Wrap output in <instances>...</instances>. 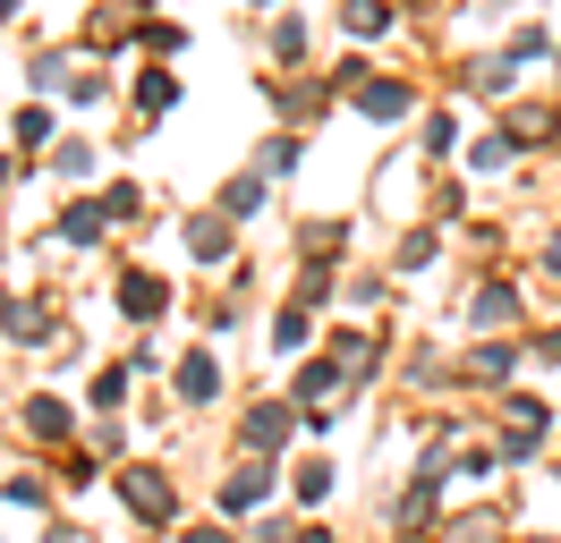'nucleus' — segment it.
I'll list each match as a JSON object with an SVG mask.
<instances>
[{
	"mask_svg": "<svg viewBox=\"0 0 561 543\" xmlns=\"http://www.w3.org/2000/svg\"><path fill=\"white\" fill-rule=\"evenodd\" d=\"M119 501L137 509L145 527H171V518H179V493H171V475H162V467H145V459H137V467H119Z\"/></svg>",
	"mask_w": 561,
	"mask_h": 543,
	"instance_id": "obj_1",
	"label": "nucleus"
},
{
	"mask_svg": "<svg viewBox=\"0 0 561 543\" xmlns=\"http://www.w3.org/2000/svg\"><path fill=\"white\" fill-rule=\"evenodd\" d=\"M289 434H298L289 400H255V407L239 416V441H247V459H273V450H289Z\"/></svg>",
	"mask_w": 561,
	"mask_h": 543,
	"instance_id": "obj_2",
	"label": "nucleus"
},
{
	"mask_svg": "<svg viewBox=\"0 0 561 543\" xmlns=\"http://www.w3.org/2000/svg\"><path fill=\"white\" fill-rule=\"evenodd\" d=\"M545 425H553V407H545V400H502V459H536Z\"/></svg>",
	"mask_w": 561,
	"mask_h": 543,
	"instance_id": "obj_3",
	"label": "nucleus"
},
{
	"mask_svg": "<svg viewBox=\"0 0 561 543\" xmlns=\"http://www.w3.org/2000/svg\"><path fill=\"white\" fill-rule=\"evenodd\" d=\"M162 305H171V280H162V272H145V264L119 272V314H128V323H153Z\"/></svg>",
	"mask_w": 561,
	"mask_h": 543,
	"instance_id": "obj_4",
	"label": "nucleus"
},
{
	"mask_svg": "<svg viewBox=\"0 0 561 543\" xmlns=\"http://www.w3.org/2000/svg\"><path fill=\"white\" fill-rule=\"evenodd\" d=\"M273 501V459H247L239 475H221V509H264Z\"/></svg>",
	"mask_w": 561,
	"mask_h": 543,
	"instance_id": "obj_5",
	"label": "nucleus"
},
{
	"mask_svg": "<svg viewBox=\"0 0 561 543\" xmlns=\"http://www.w3.org/2000/svg\"><path fill=\"white\" fill-rule=\"evenodd\" d=\"M213 391H221V357H213V348H187V357H179V407H205Z\"/></svg>",
	"mask_w": 561,
	"mask_h": 543,
	"instance_id": "obj_6",
	"label": "nucleus"
},
{
	"mask_svg": "<svg viewBox=\"0 0 561 543\" xmlns=\"http://www.w3.org/2000/svg\"><path fill=\"white\" fill-rule=\"evenodd\" d=\"M0 332L18 339V348H43V339H51V305L43 298H9L0 305Z\"/></svg>",
	"mask_w": 561,
	"mask_h": 543,
	"instance_id": "obj_7",
	"label": "nucleus"
},
{
	"mask_svg": "<svg viewBox=\"0 0 561 543\" xmlns=\"http://www.w3.org/2000/svg\"><path fill=\"white\" fill-rule=\"evenodd\" d=\"M443 475H451L443 459H434V467H417V484L391 501V518H400V527H425V518H434V501H443Z\"/></svg>",
	"mask_w": 561,
	"mask_h": 543,
	"instance_id": "obj_8",
	"label": "nucleus"
},
{
	"mask_svg": "<svg viewBox=\"0 0 561 543\" xmlns=\"http://www.w3.org/2000/svg\"><path fill=\"white\" fill-rule=\"evenodd\" d=\"M18 416H26V434H35V441H69V434H77L69 400H51V391H35V400L18 407Z\"/></svg>",
	"mask_w": 561,
	"mask_h": 543,
	"instance_id": "obj_9",
	"label": "nucleus"
},
{
	"mask_svg": "<svg viewBox=\"0 0 561 543\" xmlns=\"http://www.w3.org/2000/svg\"><path fill=\"white\" fill-rule=\"evenodd\" d=\"M332 366L350 373V382H366V373L383 366V348H375V332H332Z\"/></svg>",
	"mask_w": 561,
	"mask_h": 543,
	"instance_id": "obj_10",
	"label": "nucleus"
},
{
	"mask_svg": "<svg viewBox=\"0 0 561 543\" xmlns=\"http://www.w3.org/2000/svg\"><path fill=\"white\" fill-rule=\"evenodd\" d=\"M511 314H519V289H511V280L468 289V323H477V332H485V323H511Z\"/></svg>",
	"mask_w": 561,
	"mask_h": 543,
	"instance_id": "obj_11",
	"label": "nucleus"
},
{
	"mask_svg": "<svg viewBox=\"0 0 561 543\" xmlns=\"http://www.w3.org/2000/svg\"><path fill=\"white\" fill-rule=\"evenodd\" d=\"M409 85H400V77H366V85H357V111H366V119H400V111H409Z\"/></svg>",
	"mask_w": 561,
	"mask_h": 543,
	"instance_id": "obj_12",
	"label": "nucleus"
},
{
	"mask_svg": "<svg viewBox=\"0 0 561 543\" xmlns=\"http://www.w3.org/2000/svg\"><path fill=\"white\" fill-rule=\"evenodd\" d=\"M187 255H196V264H221V255H230V221H221V212H196V221H187Z\"/></svg>",
	"mask_w": 561,
	"mask_h": 543,
	"instance_id": "obj_13",
	"label": "nucleus"
},
{
	"mask_svg": "<svg viewBox=\"0 0 561 543\" xmlns=\"http://www.w3.org/2000/svg\"><path fill=\"white\" fill-rule=\"evenodd\" d=\"M255 212H264V170H247V178L221 187V221H255Z\"/></svg>",
	"mask_w": 561,
	"mask_h": 543,
	"instance_id": "obj_14",
	"label": "nucleus"
},
{
	"mask_svg": "<svg viewBox=\"0 0 561 543\" xmlns=\"http://www.w3.org/2000/svg\"><path fill=\"white\" fill-rule=\"evenodd\" d=\"M171 102H179V77H171V68H145V77H137V119H162Z\"/></svg>",
	"mask_w": 561,
	"mask_h": 543,
	"instance_id": "obj_15",
	"label": "nucleus"
},
{
	"mask_svg": "<svg viewBox=\"0 0 561 543\" xmlns=\"http://www.w3.org/2000/svg\"><path fill=\"white\" fill-rule=\"evenodd\" d=\"M289 493H298L307 509H323V501H332V459H298V475H289Z\"/></svg>",
	"mask_w": 561,
	"mask_h": 543,
	"instance_id": "obj_16",
	"label": "nucleus"
},
{
	"mask_svg": "<svg viewBox=\"0 0 561 543\" xmlns=\"http://www.w3.org/2000/svg\"><path fill=\"white\" fill-rule=\"evenodd\" d=\"M103 204H69V212H60V238H69V246H94V238H103Z\"/></svg>",
	"mask_w": 561,
	"mask_h": 543,
	"instance_id": "obj_17",
	"label": "nucleus"
},
{
	"mask_svg": "<svg viewBox=\"0 0 561 543\" xmlns=\"http://www.w3.org/2000/svg\"><path fill=\"white\" fill-rule=\"evenodd\" d=\"M307 348V305H280L273 314V357H298Z\"/></svg>",
	"mask_w": 561,
	"mask_h": 543,
	"instance_id": "obj_18",
	"label": "nucleus"
},
{
	"mask_svg": "<svg viewBox=\"0 0 561 543\" xmlns=\"http://www.w3.org/2000/svg\"><path fill=\"white\" fill-rule=\"evenodd\" d=\"M468 366H477V382H511V373H519V348H502V339H493V348H477Z\"/></svg>",
	"mask_w": 561,
	"mask_h": 543,
	"instance_id": "obj_19",
	"label": "nucleus"
},
{
	"mask_svg": "<svg viewBox=\"0 0 561 543\" xmlns=\"http://www.w3.org/2000/svg\"><path fill=\"white\" fill-rule=\"evenodd\" d=\"M341 26H350V34H383L391 9H383V0H341Z\"/></svg>",
	"mask_w": 561,
	"mask_h": 543,
	"instance_id": "obj_20",
	"label": "nucleus"
},
{
	"mask_svg": "<svg viewBox=\"0 0 561 543\" xmlns=\"http://www.w3.org/2000/svg\"><path fill=\"white\" fill-rule=\"evenodd\" d=\"M553 136H561L553 111H519V119H511V145H553Z\"/></svg>",
	"mask_w": 561,
	"mask_h": 543,
	"instance_id": "obj_21",
	"label": "nucleus"
},
{
	"mask_svg": "<svg viewBox=\"0 0 561 543\" xmlns=\"http://www.w3.org/2000/svg\"><path fill=\"white\" fill-rule=\"evenodd\" d=\"M0 501H9V509H43V501H51V484H35V475H9V484H0Z\"/></svg>",
	"mask_w": 561,
	"mask_h": 543,
	"instance_id": "obj_22",
	"label": "nucleus"
},
{
	"mask_svg": "<svg viewBox=\"0 0 561 543\" xmlns=\"http://www.w3.org/2000/svg\"><path fill=\"white\" fill-rule=\"evenodd\" d=\"M255 170H264V178H280V170H298V136H273V145L255 153Z\"/></svg>",
	"mask_w": 561,
	"mask_h": 543,
	"instance_id": "obj_23",
	"label": "nucleus"
},
{
	"mask_svg": "<svg viewBox=\"0 0 561 543\" xmlns=\"http://www.w3.org/2000/svg\"><path fill=\"white\" fill-rule=\"evenodd\" d=\"M119 400H128V366L94 373V407H103V416H119Z\"/></svg>",
	"mask_w": 561,
	"mask_h": 543,
	"instance_id": "obj_24",
	"label": "nucleus"
},
{
	"mask_svg": "<svg viewBox=\"0 0 561 543\" xmlns=\"http://www.w3.org/2000/svg\"><path fill=\"white\" fill-rule=\"evenodd\" d=\"M323 298H332V272L307 264V272H298V289H289V305H323Z\"/></svg>",
	"mask_w": 561,
	"mask_h": 543,
	"instance_id": "obj_25",
	"label": "nucleus"
},
{
	"mask_svg": "<svg viewBox=\"0 0 561 543\" xmlns=\"http://www.w3.org/2000/svg\"><path fill=\"white\" fill-rule=\"evenodd\" d=\"M468 162H477V170H502V162H511V128H502V136H477V145H468Z\"/></svg>",
	"mask_w": 561,
	"mask_h": 543,
	"instance_id": "obj_26",
	"label": "nucleus"
},
{
	"mask_svg": "<svg viewBox=\"0 0 561 543\" xmlns=\"http://www.w3.org/2000/svg\"><path fill=\"white\" fill-rule=\"evenodd\" d=\"M103 212H111V221H137V212H145V187H128V178H119V187L103 196Z\"/></svg>",
	"mask_w": 561,
	"mask_h": 543,
	"instance_id": "obj_27",
	"label": "nucleus"
},
{
	"mask_svg": "<svg viewBox=\"0 0 561 543\" xmlns=\"http://www.w3.org/2000/svg\"><path fill=\"white\" fill-rule=\"evenodd\" d=\"M43 136H51V111H43V102H26V111H18V145H43Z\"/></svg>",
	"mask_w": 561,
	"mask_h": 543,
	"instance_id": "obj_28",
	"label": "nucleus"
},
{
	"mask_svg": "<svg viewBox=\"0 0 561 543\" xmlns=\"http://www.w3.org/2000/svg\"><path fill=\"white\" fill-rule=\"evenodd\" d=\"M51 170H60V178H85V170H94V145H60V153H51Z\"/></svg>",
	"mask_w": 561,
	"mask_h": 543,
	"instance_id": "obj_29",
	"label": "nucleus"
},
{
	"mask_svg": "<svg viewBox=\"0 0 561 543\" xmlns=\"http://www.w3.org/2000/svg\"><path fill=\"white\" fill-rule=\"evenodd\" d=\"M273 51H280V60H298V51H307V26H298V18H280V26H273Z\"/></svg>",
	"mask_w": 561,
	"mask_h": 543,
	"instance_id": "obj_30",
	"label": "nucleus"
},
{
	"mask_svg": "<svg viewBox=\"0 0 561 543\" xmlns=\"http://www.w3.org/2000/svg\"><path fill=\"white\" fill-rule=\"evenodd\" d=\"M545 51H553V43H545L536 26H527V34H511V68H519V60H545Z\"/></svg>",
	"mask_w": 561,
	"mask_h": 543,
	"instance_id": "obj_31",
	"label": "nucleus"
},
{
	"mask_svg": "<svg viewBox=\"0 0 561 543\" xmlns=\"http://www.w3.org/2000/svg\"><path fill=\"white\" fill-rule=\"evenodd\" d=\"M527 348H536L545 366H561V323H553V332H536V339H527Z\"/></svg>",
	"mask_w": 561,
	"mask_h": 543,
	"instance_id": "obj_32",
	"label": "nucleus"
},
{
	"mask_svg": "<svg viewBox=\"0 0 561 543\" xmlns=\"http://www.w3.org/2000/svg\"><path fill=\"white\" fill-rule=\"evenodd\" d=\"M187 543H239L230 527H187Z\"/></svg>",
	"mask_w": 561,
	"mask_h": 543,
	"instance_id": "obj_33",
	"label": "nucleus"
},
{
	"mask_svg": "<svg viewBox=\"0 0 561 543\" xmlns=\"http://www.w3.org/2000/svg\"><path fill=\"white\" fill-rule=\"evenodd\" d=\"M545 272H561V230H553V246H545Z\"/></svg>",
	"mask_w": 561,
	"mask_h": 543,
	"instance_id": "obj_34",
	"label": "nucleus"
},
{
	"mask_svg": "<svg viewBox=\"0 0 561 543\" xmlns=\"http://www.w3.org/2000/svg\"><path fill=\"white\" fill-rule=\"evenodd\" d=\"M247 9H280V0H247Z\"/></svg>",
	"mask_w": 561,
	"mask_h": 543,
	"instance_id": "obj_35",
	"label": "nucleus"
},
{
	"mask_svg": "<svg viewBox=\"0 0 561 543\" xmlns=\"http://www.w3.org/2000/svg\"><path fill=\"white\" fill-rule=\"evenodd\" d=\"M0 187H9V153H0Z\"/></svg>",
	"mask_w": 561,
	"mask_h": 543,
	"instance_id": "obj_36",
	"label": "nucleus"
},
{
	"mask_svg": "<svg viewBox=\"0 0 561 543\" xmlns=\"http://www.w3.org/2000/svg\"><path fill=\"white\" fill-rule=\"evenodd\" d=\"M519 543H553V535H519Z\"/></svg>",
	"mask_w": 561,
	"mask_h": 543,
	"instance_id": "obj_37",
	"label": "nucleus"
},
{
	"mask_svg": "<svg viewBox=\"0 0 561 543\" xmlns=\"http://www.w3.org/2000/svg\"><path fill=\"white\" fill-rule=\"evenodd\" d=\"M553 68H561V60H553Z\"/></svg>",
	"mask_w": 561,
	"mask_h": 543,
	"instance_id": "obj_38",
	"label": "nucleus"
}]
</instances>
